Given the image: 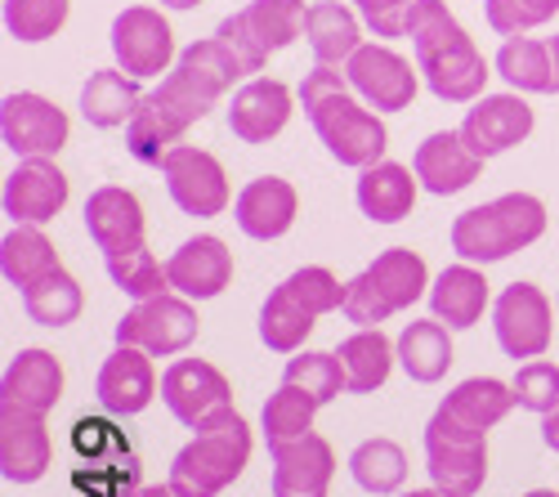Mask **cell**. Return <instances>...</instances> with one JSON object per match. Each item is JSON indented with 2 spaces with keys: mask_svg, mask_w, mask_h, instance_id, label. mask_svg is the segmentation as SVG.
<instances>
[{
  "mask_svg": "<svg viewBox=\"0 0 559 497\" xmlns=\"http://www.w3.org/2000/svg\"><path fill=\"white\" fill-rule=\"evenodd\" d=\"M153 354L144 350H134V345H117L108 358H104V368H99V381H95V394L104 403V413L112 417H134V413H144L153 394H157V372L148 364Z\"/></svg>",
  "mask_w": 559,
  "mask_h": 497,
  "instance_id": "obj_25",
  "label": "cell"
},
{
  "mask_svg": "<svg viewBox=\"0 0 559 497\" xmlns=\"http://www.w3.org/2000/svg\"><path fill=\"white\" fill-rule=\"evenodd\" d=\"M416 185H421V179H412L407 166H399V162H377V166H367V170L358 175L354 198H358V211H362L371 224H399V220H407L412 206H416Z\"/></svg>",
  "mask_w": 559,
  "mask_h": 497,
  "instance_id": "obj_28",
  "label": "cell"
},
{
  "mask_svg": "<svg viewBox=\"0 0 559 497\" xmlns=\"http://www.w3.org/2000/svg\"><path fill=\"white\" fill-rule=\"evenodd\" d=\"M542 439H546V448H550V453H559V409L542 417Z\"/></svg>",
  "mask_w": 559,
  "mask_h": 497,
  "instance_id": "obj_46",
  "label": "cell"
},
{
  "mask_svg": "<svg viewBox=\"0 0 559 497\" xmlns=\"http://www.w3.org/2000/svg\"><path fill=\"white\" fill-rule=\"evenodd\" d=\"M305 19H309L305 0H251L247 10L228 14L215 27V36L238 55V63L251 76V72H264L269 55L287 50L296 36H305Z\"/></svg>",
  "mask_w": 559,
  "mask_h": 497,
  "instance_id": "obj_8",
  "label": "cell"
},
{
  "mask_svg": "<svg viewBox=\"0 0 559 497\" xmlns=\"http://www.w3.org/2000/svg\"><path fill=\"white\" fill-rule=\"evenodd\" d=\"M345 76H349V90L377 113H403L412 108L416 90H421V76L412 72V63L390 50V45H377V40H362L354 59L345 63Z\"/></svg>",
  "mask_w": 559,
  "mask_h": 497,
  "instance_id": "obj_12",
  "label": "cell"
},
{
  "mask_svg": "<svg viewBox=\"0 0 559 497\" xmlns=\"http://www.w3.org/2000/svg\"><path fill=\"white\" fill-rule=\"evenodd\" d=\"M162 5H166V10H198L202 0H162Z\"/></svg>",
  "mask_w": 559,
  "mask_h": 497,
  "instance_id": "obj_49",
  "label": "cell"
},
{
  "mask_svg": "<svg viewBox=\"0 0 559 497\" xmlns=\"http://www.w3.org/2000/svg\"><path fill=\"white\" fill-rule=\"evenodd\" d=\"M399 364L412 381L421 386H435L448 377L452 368V341H448V328L439 319H426V323H407L403 336H399Z\"/></svg>",
  "mask_w": 559,
  "mask_h": 497,
  "instance_id": "obj_36",
  "label": "cell"
},
{
  "mask_svg": "<svg viewBox=\"0 0 559 497\" xmlns=\"http://www.w3.org/2000/svg\"><path fill=\"white\" fill-rule=\"evenodd\" d=\"M130 497H183V493H179V488H175V484L166 480V484H148V488H134Z\"/></svg>",
  "mask_w": 559,
  "mask_h": 497,
  "instance_id": "obj_47",
  "label": "cell"
},
{
  "mask_svg": "<svg viewBox=\"0 0 559 497\" xmlns=\"http://www.w3.org/2000/svg\"><path fill=\"white\" fill-rule=\"evenodd\" d=\"M345 309V283L322 264H305L277 283L260 309V341L273 354H296L322 313Z\"/></svg>",
  "mask_w": 559,
  "mask_h": 497,
  "instance_id": "obj_6",
  "label": "cell"
},
{
  "mask_svg": "<svg viewBox=\"0 0 559 497\" xmlns=\"http://www.w3.org/2000/svg\"><path fill=\"white\" fill-rule=\"evenodd\" d=\"M81 283L68 274V269H55L50 279H40L36 287L23 292V309H27V319L36 328H68L81 319Z\"/></svg>",
  "mask_w": 559,
  "mask_h": 497,
  "instance_id": "obj_38",
  "label": "cell"
},
{
  "mask_svg": "<svg viewBox=\"0 0 559 497\" xmlns=\"http://www.w3.org/2000/svg\"><path fill=\"white\" fill-rule=\"evenodd\" d=\"M550 323L555 309L533 283H510L492 305V332L510 358H542L550 350Z\"/></svg>",
  "mask_w": 559,
  "mask_h": 497,
  "instance_id": "obj_15",
  "label": "cell"
},
{
  "mask_svg": "<svg viewBox=\"0 0 559 497\" xmlns=\"http://www.w3.org/2000/svg\"><path fill=\"white\" fill-rule=\"evenodd\" d=\"M108 279H112L130 300H153V296H166V292H170L166 264H162L148 247L126 251V256H112V260H108Z\"/></svg>",
  "mask_w": 559,
  "mask_h": 497,
  "instance_id": "obj_41",
  "label": "cell"
},
{
  "mask_svg": "<svg viewBox=\"0 0 559 497\" xmlns=\"http://www.w3.org/2000/svg\"><path fill=\"white\" fill-rule=\"evenodd\" d=\"M546 234V206L533 193H501L452 220V251L465 264H497Z\"/></svg>",
  "mask_w": 559,
  "mask_h": 497,
  "instance_id": "obj_4",
  "label": "cell"
},
{
  "mask_svg": "<svg viewBox=\"0 0 559 497\" xmlns=\"http://www.w3.org/2000/svg\"><path fill=\"white\" fill-rule=\"evenodd\" d=\"M426 466L435 488L452 497H475L488 480V439L435 413L426 426Z\"/></svg>",
  "mask_w": 559,
  "mask_h": 497,
  "instance_id": "obj_9",
  "label": "cell"
},
{
  "mask_svg": "<svg viewBox=\"0 0 559 497\" xmlns=\"http://www.w3.org/2000/svg\"><path fill=\"white\" fill-rule=\"evenodd\" d=\"M55 269H63L55 242L40 234V224H14V229L0 238V274H5L10 287L27 292L40 279H50Z\"/></svg>",
  "mask_w": 559,
  "mask_h": 497,
  "instance_id": "obj_33",
  "label": "cell"
},
{
  "mask_svg": "<svg viewBox=\"0 0 559 497\" xmlns=\"http://www.w3.org/2000/svg\"><path fill=\"white\" fill-rule=\"evenodd\" d=\"M305 40L318 63L345 68L362 45V19H358V10L341 5V0H313L309 19H305Z\"/></svg>",
  "mask_w": 559,
  "mask_h": 497,
  "instance_id": "obj_29",
  "label": "cell"
},
{
  "mask_svg": "<svg viewBox=\"0 0 559 497\" xmlns=\"http://www.w3.org/2000/svg\"><path fill=\"white\" fill-rule=\"evenodd\" d=\"M112 59L134 81H153L175 68V32L153 5H126L112 19Z\"/></svg>",
  "mask_w": 559,
  "mask_h": 497,
  "instance_id": "obj_11",
  "label": "cell"
},
{
  "mask_svg": "<svg viewBox=\"0 0 559 497\" xmlns=\"http://www.w3.org/2000/svg\"><path fill=\"white\" fill-rule=\"evenodd\" d=\"M510 390H515V403L537 417L555 413L559 409V364H546V358H528V364L515 372V381H510Z\"/></svg>",
  "mask_w": 559,
  "mask_h": 497,
  "instance_id": "obj_44",
  "label": "cell"
},
{
  "mask_svg": "<svg viewBox=\"0 0 559 497\" xmlns=\"http://www.w3.org/2000/svg\"><path fill=\"white\" fill-rule=\"evenodd\" d=\"M497 76L515 90V95H555V59L550 40L533 36H506V45L492 59Z\"/></svg>",
  "mask_w": 559,
  "mask_h": 497,
  "instance_id": "obj_34",
  "label": "cell"
},
{
  "mask_svg": "<svg viewBox=\"0 0 559 497\" xmlns=\"http://www.w3.org/2000/svg\"><path fill=\"white\" fill-rule=\"evenodd\" d=\"M85 229H90V242L104 251V260L148 247L144 242V206L121 185H104L85 198Z\"/></svg>",
  "mask_w": 559,
  "mask_h": 497,
  "instance_id": "obj_20",
  "label": "cell"
},
{
  "mask_svg": "<svg viewBox=\"0 0 559 497\" xmlns=\"http://www.w3.org/2000/svg\"><path fill=\"white\" fill-rule=\"evenodd\" d=\"M63 399V364L50 350H19L5 377H0V409H23V413H50Z\"/></svg>",
  "mask_w": 559,
  "mask_h": 497,
  "instance_id": "obj_23",
  "label": "cell"
},
{
  "mask_svg": "<svg viewBox=\"0 0 559 497\" xmlns=\"http://www.w3.org/2000/svg\"><path fill=\"white\" fill-rule=\"evenodd\" d=\"M68 113L36 90H19L0 104V140L14 157H55L68 144Z\"/></svg>",
  "mask_w": 559,
  "mask_h": 497,
  "instance_id": "obj_14",
  "label": "cell"
},
{
  "mask_svg": "<svg viewBox=\"0 0 559 497\" xmlns=\"http://www.w3.org/2000/svg\"><path fill=\"white\" fill-rule=\"evenodd\" d=\"M139 104H144V90H139V81L121 68H99V72H90V81L81 85V117L95 130L130 126Z\"/></svg>",
  "mask_w": 559,
  "mask_h": 497,
  "instance_id": "obj_30",
  "label": "cell"
},
{
  "mask_svg": "<svg viewBox=\"0 0 559 497\" xmlns=\"http://www.w3.org/2000/svg\"><path fill=\"white\" fill-rule=\"evenodd\" d=\"M559 14V0H484V19L497 36H524Z\"/></svg>",
  "mask_w": 559,
  "mask_h": 497,
  "instance_id": "obj_43",
  "label": "cell"
},
{
  "mask_svg": "<svg viewBox=\"0 0 559 497\" xmlns=\"http://www.w3.org/2000/svg\"><path fill=\"white\" fill-rule=\"evenodd\" d=\"M247 458H251V426L238 409H224L206 426H198V435L175 453L170 484L183 497H215L247 471Z\"/></svg>",
  "mask_w": 559,
  "mask_h": 497,
  "instance_id": "obj_5",
  "label": "cell"
},
{
  "mask_svg": "<svg viewBox=\"0 0 559 497\" xmlns=\"http://www.w3.org/2000/svg\"><path fill=\"white\" fill-rule=\"evenodd\" d=\"M403 497H452V493H443V488H412V493H403Z\"/></svg>",
  "mask_w": 559,
  "mask_h": 497,
  "instance_id": "obj_50",
  "label": "cell"
},
{
  "mask_svg": "<svg viewBox=\"0 0 559 497\" xmlns=\"http://www.w3.org/2000/svg\"><path fill=\"white\" fill-rule=\"evenodd\" d=\"M242 76L247 68L219 36L183 45L175 68L162 76L157 90H148L139 113L126 126L130 157L144 166H162V157L189 134V126H198L233 90V81H242Z\"/></svg>",
  "mask_w": 559,
  "mask_h": 497,
  "instance_id": "obj_1",
  "label": "cell"
},
{
  "mask_svg": "<svg viewBox=\"0 0 559 497\" xmlns=\"http://www.w3.org/2000/svg\"><path fill=\"white\" fill-rule=\"evenodd\" d=\"M162 403L175 422L198 430L215 413L233 409V390H228V377L215 364H206V358H175L162 372Z\"/></svg>",
  "mask_w": 559,
  "mask_h": 497,
  "instance_id": "obj_16",
  "label": "cell"
},
{
  "mask_svg": "<svg viewBox=\"0 0 559 497\" xmlns=\"http://www.w3.org/2000/svg\"><path fill=\"white\" fill-rule=\"evenodd\" d=\"M421 296H430L426 260L407 247H390L371 260L358 279L345 283V309L341 313L358 328H381L385 319H394L399 309L416 305Z\"/></svg>",
  "mask_w": 559,
  "mask_h": 497,
  "instance_id": "obj_7",
  "label": "cell"
},
{
  "mask_svg": "<svg viewBox=\"0 0 559 497\" xmlns=\"http://www.w3.org/2000/svg\"><path fill=\"white\" fill-rule=\"evenodd\" d=\"M292 121V90L273 76H251L247 85L233 90L228 104V130L242 144H269Z\"/></svg>",
  "mask_w": 559,
  "mask_h": 497,
  "instance_id": "obj_19",
  "label": "cell"
},
{
  "mask_svg": "<svg viewBox=\"0 0 559 497\" xmlns=\"http://www.w3.org/2000/svg\"><path fill=\"white\" fill-rule=\"evenodd\" d=\"M55 462V443L40 413L0 409V475L10 484H36Z\"/></svg>",
  "mask_w": 559,
  "mask_h": 497,
  "instance_id": "obj_22",
  "label": "cell"
},
{
  "mask_svg": "<svg viewBox=\"0 0 559 497\" xmlns=\"http://www.w3.org/2000/svg\"><path fill=\"white\" fill-rule=\"evenodd\" d=\"M198 328H202V319L189 305V296L166 292L153 300H134V309L117 323V345H134L153 358H170L198 341Z\"/></svg>",
  "mask_w": 559,
  "mask_h": 497,
  "instance_id": "obj_10",
  "label": "cell"
},
{
  "mask_svg": "<svg viewBox=\"0 0 559 497\" xmlns=\"http://www.w3.org/2000/svg\"><path fill=\"white\" fill-rule=\"evenodd\" d=\"M407 36H412V50H416V72L426 76L435 99H443V104L484 99V85L492 72L443 0H412Z\"/></svg>",
  "mask_w": 559,
  "mask_h": 497,
  "instance_id": "obj_3",
  "label": "cell"
},
{
  "mask_svg": "<svg viewBox=\"0 0 559 497\" xmlns=\"http://www.w3.org/2000/svg\"><path fill=\"white\" fill-rule=\"evenodd\" d=\"M269 458H273V497H328L336 475V453L322 435L273 443Z\"/></svg>",
  "mask_w": 559,
  "mask_h": 497,
  "instance_id": "obj_21",
  "label": "cell"
},
{
  "mask_svg": "<svg viewBox=\"0 0 559 497\" xmlns=\"http://www.w3.org/2000/svg\"><path fill=\"white\" fill-rule=\"evenodd\" d=\"M341 364L349 377V394H371L390 381V368L399 358V345H390V336L381 328H358L354 336L341 341Z\"/></svg>",
  "mask_w": 559,
  "mask_h": 497,
  "instance_id": "obj_35",
  "label": "cell"
},
{
  "mask_svg": "<svg viewBox=\"0 0 559 497\" xmlns=\"http://www.w3.org/2000/svg\"><path fill=\"white\" fill-rule=\"evenodd\" d=\"M296 211H300V198L283 175H260L233 198V220H238V229L255 242L283 238L296 224Z\"/></svg>",
  "mask_w": 559,
  "mask_h": 497,
  "instance_id": "obj_26",
  "label": "cell"
},
{
  "mask_svg": "<svg viewBox=\"0 0 559 497\" xmlns=\"http://www.w3.org/2000/svg\"><path fill=\"white\" fill-rule=\"evenodd\" d=\"M68 23V0H5V32L23 45L50 40Z\"/></svg>",
  "mask_w": 559,
  "mask_h": 497,
  "instance_id": "obj_42",
  "label": "cell"
},
{
  "mask_svg": "<svg viewBox=\"0 0 559 497\" xmlns=\"http://www.w3.org/2000/svg\"><path fill=\"white\" fill-rule=\"evenodd\" d=\"M349 475L358 488L367 493H399L403 480H407V458H403V448L394 439H362L354 453H349Z\"/></svg>",
  "mask_w": 559,
  "mask_h": 497,
  "instance_id": "obj_39",
  "label": "cell"
},
{
  "mask_svg": "<svg viewBox=\"0 0 559 497\" xmlns=\"http://www.w3.org/2000/svg\"><path fill=\"white\" fill-rule=\"evenodd\" d=\"M524 497H559L555 488H533V493H524Z\"/></svg>",
  "mask_w": 559,
  "mask_h": 497,
  "instance_id": "obj_51",
  "label": "cell"
},
{
  "mask_svg": "<svg viewBox=\"0 0 559 497\" xmlns=\"http://www.w3.org/2000/svg\"><path fill=\"white\" fill-rule=\"evenodd\" d=\"M533 134V108L524 104V95H484L475 99V108L461 121V140L475 157H501L515 144H524Z\"/></svg>",
  "mask_w": 559,
  "mask_h": 497,
  "instance_id": "obj_17",
  "label": "cell"
},
{
  "mask_svg": "<svg viewBox=\"0 0 559 497\" xmlns=\"http://www.w3.org/2000/svg\"><path fill=\"white\" fill-rule=\"evenodd\" d=\"M162 179H166V193L183 215H198L211 220L228 206V179L215 153L198 149V144H175L162 157Z\"/></svg>",
  "mask_w": 559,
  "mask_h": 497,
  "instance_id": "obj_13",
  "label": "cell"
},
{
  "mask_svg": "<svg viewBox=\"0 0 559 497\" xmlns=\"http://www.w3.org/2000/svg\"><path fill=\"white\" fill-rule=\"evenodd\" d=\"M318 409H322V403H318L309 390H300V386L283 381V386H277V390L269 394L264 413H260L264 443L273 448V443H292V439L313 435V413H318Z\"/></svg>",
  "mask_w": 559,
  "mask_h": 497,
  "instance_id": "obj_37",
  "label": "cell"
},
{
  "mask_svg": "<svg viewBox=\"0 0 559 497\" xmlns=\"http://www.w3.org/2000/svg\"><path fill=\"white\" fill-rule=\"evenodd\" d=\"M0 206L14 224H45L68 206V175L55 166V157H23L5 175Z\"/></svg>",
  "mask_w": 559,
  "mask_h": 497,
  "instance_id": "obj_18",
  "label": "cell"
},
{
  "mask_svg": "<svg viewBox=\"0 0 559 497\" xmlns=\"http://www.w3.org/2000/svg\"><path fill=\"white\" fill-rule=\"evenodd\" d=\"M555 309H559V296H555Z\"/></svg>",
  "mask_w": 559,
  "mask_h": 497,
  "instance_id": "obj_52",
  "label": "cell"
},
{
  "mask_svg": "<svg viewBox=\"0 0 559 497\" xmlns=\"http://www.w3.org/2000/svg\"><path fill=\"white\" fill-rule=\"evenodd\" d=\"M550 59H555V95H559V32L550 36Z\"/></svg>",
  "mask_w": 559,
  "mask_h": 497,
  "instance_id": "obj_48",
  "label": "cell"
},
{
  "mask_svg": "<svg viewBox=\"0 0 559 497\" xmlns=\"http://www.w3.org/2000/svg\"><path fill=\"white\" fill-rule=\"evenodd\" d=\"M300 104L309 113V126L328 153L341 162V166H354V170H367L385 162V149H390V130L381 121V113H371L354 90H349V76H341L336 68L318 63L313 72H305L300 81Z\"/></svg>",
  "mask_w": 559,
  "mask_h": 497,
  "instance_id": "obj_2",
  "label": "cell"
},
{
  "mask_svg": "<svg viewBox=\"0 0 559 497\" xmlns=\"http://www.w3.org/2000/svg\"><path fill=\"white\" fill-rule=\"evenodd\" d=\"M430 309L448 328H475L488 309V279L465 260L443 269V274L430 283Z\"/></svg>",
  "mask_w": 559,
  "mask_h": 497,
  "instance_id": "obj_31",
  "label": "cell"
},
{
  "mask_svg": "<svg viewBox=\"0 0 559 497\" xmlns=\"http://www.w3.org/2000/svg\"><path fill=\"white\" fill-rule=\"evenodd\" d=\"M354 10L362 19L367 32H377L381 40H399L407 36V14H412V0H354Z\"/></svg>",
  "mask_w": 559,
  "mask_h": 497,
  "instance_id": "obj_45",
  "label": "cell"
},
{
  "mask_svg": "<svg viewBox=\"0 0 559 497\" xmlns=\"http://www.w3.org/2000/svg\"><path fill=\"white\" fill-rule=\"evenodd\" d=\"M412 170H416V179H421V189H430L435 198H452L461 189H471L484 175V157H475L471 149H465L461 130H435L430 140L416 144Z\"/></svg>",
  "mask_w": 559,
  "mask_h": 497,
  "instance_id": "obj_24",
  "label": "cell"
},
{
  "mask_svg": "<svg viewBox=\"0 0 559 497\" xmlns=\"http://www.w3.org/2000/svg\"><path fill=\"white\" fill-rule=\"evenodd\" d=\"M515 409V390H510L506 381H492V377H471V381H461L443 403H439V413L452 417L456 426L465 430H475L488 439L492 426L506 422V413Z\"/></svg>",
  "mask_w": 559,
  "mask_h": 497,
  "instance_id": "obj_32",
  "label": "cell"
},
{
  "mask_svg": "<svg viewBox=\"0 0 559 497\" xmlns=\"http://www.w3.org/2000/svg\"><path fill=\"white\" fill-rule=\"evenodd\" d=\"M166 274H170V292L189 300H211L233 283V251L215 234H198L166 260Z\"/></svg>",
  "mask_w": 559,
  "mask_h": 497,
  "instance_id": "obj_27",
  "label": "cell"
},
{
  "mask_svg": "<svg viewBox=\"0 0 559 497\" xmlns=\"http://www.w3.org/2000/svg\"><path fill=\"white\" fill-rule=\"evenodd\" d=\"M283 381L309 390L318 403H332V399L349 394V377H345L341 354H328V350H296V354L287 358Z\"/></svg>",
  "mask_w": 559,
  "mask_h": 497,
  "instance_id": "obj_40",
  "label": "cell"
}]
</instances>
